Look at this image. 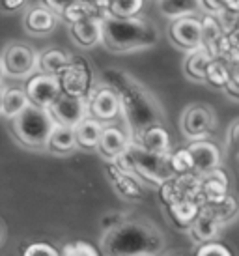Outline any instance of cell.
Listing matches in <instances>:
<instances>
[{"label":"cell","instance_id":"29","mask_svg":"<svg viewBox=\"0 0 239 256\" xmlns=\"http://www.w3.org/2000/svg\"><path fill=\"white\" fill-rule=\"evenodd\" d=\"M206 80L211 84L224 88V84L230 80V72H228V66L224 60H218V58L211 60L208 66V72H206Z\"/></svg>","mask_w":239,"mask_h":256},{"label":"cell","instance_id":"30","mask_svg":"<svg viewBox=\"0 0 239 256\" xmlns=\"http://www.w3.org/2000/svg\"><path fill=\"white\" fill-rule=\"evenodd\" d=\"M144 0H108L110 15L116 17H133L142 10Z\"/></svg>","mask_w":239,"mask_h":256},{"label":"cell","instance_id":"21","mask_svg":"<svg viewBox=\"0 0 239 256\" xmlns=\"http://www.w3.org/2000/svg\"><path fill=\"white\" fill-rule=\"evenodd\" d=\"M28 105H30V100L22 88H4L0 114L10 118V120H14L15 116L21 114Z\"/></svg>","mask_w":239,"mask_h":256},{"label":"cell","instance_id":"8","mask_svg":"<svg viewBox=\"0 0 239 256\" xmlns=\"http://www.w3.org/2000/svg\"><path fill=\"white\" fill-rule=\"evenodd\" d=\"M215 124L213 110L206 105H192L182 116V131L189 140L206 138Z\"/></svg>","mask_w":239,"mask_h":256},{"label":"cell","instance_id":"36","mask_svg":"<svg viewBox=\"0 0 239 256\" xmlns=\"http://www.w3.org/2000/svg\"><path fill=\"white\" fill-rule=\"evenodd\" d=\"M228 142H230V148L239 156V122L234 124L230 128V135H228Z\"/></svg>","mask_w":239,"mask_h":256},{"label":"cell","instance_id":"43","mask_svg":"<svg viewBox=\"0 0 239 256\" xmlns=\"http://www.w3.org/2000/svg\"><path fill=\"white\" fill-rule=\"evenodd\" d=\"M0 236H2V230H0Z\"/></svg>","mask_w":239,"mask_h":256},{"label":"cell","instance_id":"13","mask_svg":"<svg viewBox=\"0 0 239 256\" xmlns=\"http://www.w3.org/2000/svg\"><path fill=\"white\" fill-rule=\"evenodd\" d=\"M58 78L62 84V92L71 96H84L90 84V73L80 62H70L58 73Z\"/></svg>","mask_w":239,"mask_h":256},{"label":"cell","instance_id":"23","mask_svg":"<svg viewBox=\"0 0 239 256\" xmlns=\"http://www.w3.org/2000/svg\"><path fill=\"white\" fill-rule=\"evenodd\" d=\"M75 138H77L78 146H84V148H96L99 140V135H101V120L94 118V116H86L75 126Z\"/></svg>","mask_w":239,"mask_h":256},{"label":"cell","instance_id":"7","mask_svg":"<svg viewBox=\"0 0 239 256\" xmlns=\"http://www.w3.org/2000/svg\"><path fill=\"white\" fill-rule=\"evenodd\" d=\"M170 40L180 49L185 50H194L202 47V21L194 15L174 19L170 24Z\"/></svg>","mask_w":239,"mask_h":256},{"label":"cell","instance_id":"28","mask_svg":"<svg viewBox=\"0 0 239 256\" xmlns=\"http://www.w3.org/2000/svg\"><path fill=\"white\" fill-rule=\"evenodd\" d=\"M110 178L114 180L116 189H118L124 196H127V198H140L142 196V189L133 180L131 172H126V170H122V168H118V166H112V168H110Z\"/></svg>","mask_w":239,"mask_h":256},{"label":"cell","instance_id":"40","mask_svg":"<svg viewBox=\"0 0 239 256\" xmlns=\"http://www.w3.org/2000/svg\"><path fill=\"white\" fill-rule=\"evenodd\" d=\"M2 94H4V86L0 82V105H2Z\"/></svg>","mask_w":239,"mask_h":256},{"label":"cell","instance_id":"4","mask_svg":"<svg viewBox=\"0 0 239 256\" xmlns=\"http://www.w3.org/2000/svg\"><path fill=\"white\" fill-rule=\"evenodd\" d=\"M38 56L34 49H30L28 45L22 43H12L2 50L0 56V66L4 75L12 78H22L28 77L38 70Z\"/></svg>","mask_w":239,"mask_h":256},{"label":"cell","instance_id":"19","mask_svg":"<svg viewBox=\"0 0 239 256\" xmlns=\"http://www.w3.org/2000/svg\"><path fill=\"white\" fill-rule=\"evenodd\" d=\"M157 8L161 15L174 21L185 15H194L204 8V4L202 0H157Z\"/></svg>","mask_w":239,"mask_h":256},{"label":"cell","instance_id":"31","mask_svg":"<svg viewBox=\"0 0 239 256\" xmlns=\"http://www.w3.org/2000/svg\"><path fill=\"white\" fill-rule=\"evenodd\" d=\"M170 164H172L174 174L192 172V157H190L189 150L183 148V150L174 152V154H170Z\"/></svg>","mask_w":239,"mask_h":256},{"label":"cell","instance_id":"37","mask_svg":"<svg viewBox=\"0 0 239 256\" xmlns=\"http://www.w3.org/2000/svg\"><path fill=\"white\" fill-rule=\"evenodd\" d=\"M26 4V0H0V8L4 12H17Z\"/></svg>","mask_w":239,"mask_h":256},{"label":"cell","instance_id":"38","mask_svg":"<svg viewBox=\"0 0 239 256\" xmlns=\"http://www.w3.org/2000/svg\"><path fill=\"white\" fill-rule=\"evenodd\" d=\"M202 4H204V8H208V10H226L224 4H222V0H202Z\"/></svg>","mask_w":239,"mask_h":256},{"label":"cell","instance_id":"17","mask_svg":"<svg viewBox=\"0 0 239 256\" xmlns=\"http://www.w3.org/2000/svg\"><path fill=\"white\" fill-rule=\"evenodd\" d=\"M144 150L154 154H170V135L161 124H152L140 133V142Z\"/></svg>","mask_w":239,"mask_h":256},{"label":"cell","instance_id":"2","mask_svg":"<svg viewBox=\"0 0 239 256\" xmlns=\"http://www.w3.org/2000/svg\"><path fill=\"white\" fill-rule=\"evenodd\" d=\"M114 159L118 168L131 174H140L144 180L154 184H162L176 176L170 164V154H154L144 150L140 144H129L126 152Z\"/></svg>","mask_w":239,"mask_h":256},{"label":"cell","instance_id":"11","mask_svg":"<svg viewBox=\"0 0 239 256\" xmlns=\"http://www.w3.org/2000/svg\"><path fill=\"white\" fill-rule=\"evenodd\" d=\"M187 150L192 157V170L196 172L198 176L220 166V150L210 140H206V138L190 140Z\"/></svg>","mask_w":239,"mask_h":256},{"label":"cell","instance_id":"14","mask_svg":"<svg viewBox=\"0 0 239 256\" xmlns=\"http://www.w3.org/2000/svg\"><path fill=\"white\" fill-rule=\"evenodd\" d=\"M127 146H129V138H127L126 133L120 128L106 126V128L101 129V135H99V140L96 148L101 152V156L108 157V159H114V157H118L122 152H126Z\"/></svg>","mask_w":239,"mask_h":256},{"label":"cell","instance_id":"39","mask_svg":"<svg viewBox=\"0 0 239 256\" xmlns=\"http://www.w3.org/2000/svg\"><path fill=\"white\" fill-rule=\"evenodd\" d=\"M222 4L230 12H239V0H222Z\"/></svg>","mask_w":239,"mask_h":256},{"label":"cell","instance_id":"3","mask_svg":"<svg viewBox=\"0 0 239 256\" xmlns=\"http://www.w3.org/2000/svg\"><path fill=\"white\" fill-rule=\"evenodd\" d=\"M52 126L54 118L49 108L38 107L32 103L14 118L15 136L30 148H45L49 142Z\"/></svg>","mask_w":239,"mask_h":256},{"label":"cell","instance_id":"15","mask_svg":"<svg viewBox=\"0 0 239 256\" xmlns=\"http://www.w3.org/2000/svg\"><path fill=\"white\" fill-rule=\"evenodd\" d=\"M202 47L211 52V56H220L226 49V38L215 17L206 15L202 19Z\"/></svg>","mask_w":239,"mask_h":256},{"label":"cell","instance_id":"6","mask_svg":"<svg viewBox=\"0 0 239 256\" xmlns=\"http://www.w3.org/2000/svg\"><path fill=\"white\" fill-rule=\"evenodd\" d=\"M54 122L75 128L78 122L88 116V101L84 96H71L62 92L58 100L49 107Z\"/></svg>","mask_w":239,"mask_h":256},{"label":"cell","instance_id":"1","mask_svg":"<svg viewBox=\"0 0 239 256\" xmlns=\"http://www.w3.org/2000/svg\"><path fill=\"white\" fill-rule=\"evenodd\" d=\"M159 32L155 24L140 17H116L103 19V43L112 50H136L155 45Z\"/></svg>","mask_w":239,"mask_h":256},{"label":"cell","instance_id":"24","mask_svg":"<svg viewBox=\"0 0 239 256\" xmlns=\"http://www.w3.org/2000/svg\"><path fill=\"white\" fill-rule=\"evenodd\" d=\"M71 62V54L62 49H49L38 56V70L42 73L58 75Z\"/></svg>","mask_w":239,"mask_h":256},{"label":"cell","instance_id":"27","mask_svg":"<svg viewBox=\"0 0 239 256\" xmlns=\"http://www.w3.org/2000/svg\"><path fill=\"white\" fill-rule=\"evenodd\" d=\"M168 210H170V215L174 217V220H176L178 224L189 226L190 222H192V219L200 212V204L192 198H178L172 204H168Z\"/></svg>","mask_w":239,"mask_h":256},{"label":"cell","instance_id":"32","mask_svg":"<svg viewBox=\"0 0 239 256\" xmlns=\"http://www.w3.org/2000/svg\"><path fill=\"white\" fill-rule=\"evenodd\" d=\"M62 254L66 256H98V249L86 242L66 243L62 247Z\"/></svg>","mask_w":239,"mask_h":256},{"label":"cell","instance_id":"9","mask_svg":"<svg viewBox=\"0 0 239 256\" xmlns=\"http://www.w3.org/2000/svg\"><path fill=\"white\" fill-rule=\"evenodd\" d=\"M108 238L112 242V245H108L110 252H138L140 249H146L150 242L146 230L134 224L114 230Z\"/></svg>","mask_w":239,"mask_h":256},{"label":"cell","instance_id":"34","mask_svg":"<svg viewBox=\"0 0 239 256\" xmlns=\"http://www.w3.org/2000/svg\"><path fill=\"white\" fill-rule=\"evenodd\" d=\"M58 252L49 243H32L24 249V256H58Z\"/></svg>","mask_w":239,"mask_h":256},{"label":"cell","instance_id":"25","mask_svg":"<svg viewBox=\"0 0 239 256\" xmlns=\"http://www.w3.org/2000/svg\"><path fill=\"white\" fill-rule=\"evenodd\" d=\"M213 58L215 56H211V52L204 47L190 50L189 58L185 60V73L194 80H206V72Z\"/></svg>","mask_w":239,"mask_h":256},{"label":"cell","instance_id":"22","mask_svg":"<svg viewBox=\"0 0 239 256\" xmlns=\"http://www.w3.org/2000/svg\"><path fill=\"white\" fill-rule=\"evenodd\" d=\"M200 178H202V194H204V200L220 198L228 191V178H226L224 172L220 170V166L206 172Z\"/></svg>","mask_w":239,"mask_h":256},{"label":"cell","instance_id":"5","mask_svg":"<svg viewBox=\"0 0 239 256\" xmlns=\"http://www.w3.org/2000/svg\"><path fill=\"white\" fill-rule=\"evenodd\" d=\"M24 92H26L32 105L49 108L58 100V96L62 94V84H60L58 75L40 72L26 82Z\"/></svg>","mask_w":239,"mask_h":256},{"label":"cell","instance_id":"26","mask_svg":"<svg viewBox=\"0 0 239 256\" xmlns=\"http://www.w3.org/2000/svg\"><path fill=\"white\" fill-rule=\"evenodd\" d=\"M218 230H220V222L204 212H198V215L190 222V232L194 236V240L202 243L215 240L218 236Z\"/></svg>","mask_w":239,"mask_h":256},{"label":"cell","instance_id":"33","mask_svg":"<svg viewBox=\"0 0 239 256\" xmlns=\"http://www.w3.org/2000/svg\"><path fill=\"white\" fill-rule=\"evenodd\" d=\"M198 256H230V249L222 245V243H217V242H204L196 250Z\"/></svg>","mask_w":239,"mask_h":256},{"label":"cell","instance_id":"10","mask_svg":"<svg viewBox=\"0 0 239 256\" xmlns=\"http://www.w3.org/2000/svg\"><path fill=\"white\" fill-rule=\"evenodd\" d=\"M122 103H120V96L108 86H101L96 92L92 94L90 101H88V112L101 122L114 120L118 116Z\"/></svg>","mask_w":239,"mask_h":256},{"label":"cell","instance_id":"20","mask_svg":"<svg viewBox=\"0 0 239 256\" xmlns=\"http://www.w3.org/2000/svg\"><path fill=\"white\" fill-rule=\"evenodd\" d=\"M47 146L52 152H56V154H70V152H73L78 146L77 138H75V129L54 122Z\"/></svg>","mask_w":239,"mask_h":256},{"label":"cell","instance_id":"41","mask_svg":"<svg viewBox=\"0 0 239 256\" xmlns=\"http://www.w3.org/2000/svg\"><path fill=\"white\" fill-rule=\"evenodd\" d=\"M2 78H4V72H2V66H0V82H2Z\"/></svg>","mask_w":239,"mask_h":256},{"label":"cell","instance_id":"16","mask_svg":"<svg viewBox=\"0 0 239 256\" xmlns=\"http://www.w3.org/2000/svg\"><path fill=\"white\" fill-rule=\"evenodd\" d=\"M24 26L32 34H49L50 30L56 26V15L50 8L45 6H34L28 10V14L24 17Z\"/></svg>","mask_w":239,"mask_h":256},{"label":"cell","instance_id":"35","mask_svg":"<svg viewBox=\"0 0 239 256\" xmlns=\"http://www.w3.org/2000/svg\"><path fill=\"white\" fill-rule=\"evenodd\" d=\"M224 62L228 66V72H230V80L239 84V52H230Z\"/></svg>","mask_w":239,"mask_h":256},{"label":"cell","instance_id":"42","mask_svg":"<svg viewBox=\"0 0 239 256\" xmlns=\"http://www.w3.org/2000/svg\"><path fill=\"white\" fill-rule=\"evenodd\" d=\"M238 38H239V21H238Z\"/></svg>","mask_w":239,"mask_h":256},{"label":"cell","instance_id":"18","mask_svg":"<svg viewBox=\"0 0 239 256\" xmlns=\"http://www.w3.org/2000/svg\"><path fill=\"white\" fill-rule=\"evenodd\" d=\"M200 212L208 214L218 222H226V220L234 219V215L238 212V202H236V198L228 196V192H226L224 196H220V198L204 200L202 206H200Z\"/></svg>","mask_w":239,"mask_h":256},{"label":"cell","instance_id":"12","mask_svg":"<svg viewBox=\"0 0 239 256\" xmlns=\"http://www.w3.org/2000/svg\"><path fill=\"white\" fill-rule=\"evenodd\" d=\"M71 38L80 47H94L98 43H103V19L90 15L82 17L78 21H73L70 26Z\"/></svg>","mask_w":239,"mask_h":256}]
</instances>
